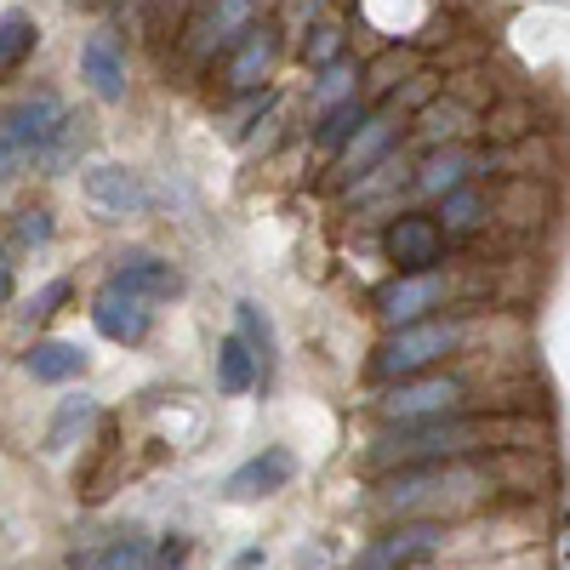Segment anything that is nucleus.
<instances>
[{"instance_id":"1","label":"nucleus","mask_w":570,"mask_h":570,"mask_svg":"<svg viewBox=\"0 0 570 570\" xmlns=\"http://www.w3.org/2000/svg\"><path fill=\"white\" fill-rule=\"evenodd\" d=\"M480 440H491V422H473V416L405 422L400 434H383L365 451V468H434V462H456L468 451H480Z\"/></svg>"},{"instance_id":"2","label":"nucleus","mask_w":570,"mask_h":570,"mask_svg":"<svg viewBox=\"0 0 570 570\" xmlns=\"http://www.w3.org/2000/svg\"><path fill=\"white\" fill-rule=\"evenodd\" d=\"M63 98L58 91H35V98H18L7 115H0V183L18 177L23 166L40 160V149L52 142L58 120H63Z\"/></svg>"},{"instance_id":"3","label":"nucleus","mask_w":570,"mask_h":570,"mask_svg":"<svg viewBox=\"0 0 570 570\" xmlns=\"http://www.w3.org/2000/svg\"><path fill=\"white\" fill-rule=\"evenodd\" d=\"M456 343H462V325H456V320H422V325L394 331V337L376 348L371 371L389 376V383H405V376H422L434 360H445Z\"/></svg>"},{"instance_id":"4","label":"nucleus","mask_w":570,"mask_h":570,"mask_svg":"<svg viewBox=\"0 0 570 570\" xmlns=\"http://www.w3.org/2000/svg\"><path fill=\"white\" fill-rule=\"evenodd\" d=\"M462 376H440V371H428V376H405V383H394L389 394H383V411L389 422H434V416H456V405H462Z\"/></svg>"},{"instance_id":"5","label":"nucleus","mask_w":570,"mask_h":570,"mask_svg":"<svg viewBox=\"0 0 570 570\" xmlns=\"http://www.w3.org/2000/svg\"><path fill=\"white\" fill-rule=\"evenodd\" d=\"M86 206L98 212L104 223H120V217H142L155 206L149 195V183H142V171L131 166H115V160H98V166H86Z\"/></svg>"},{"instance_id":"6","label":"nucleus","mask_w":570,"mask_h":570,"mask_svg":"<svg viewBox=\"0 0 570 570\" xmlns=\"http://www.w3.org/2000/svg\"><path fill=\"white\" fill-rule=\"evenodd\" d=\"M440 548H445V525L422 519V525H400V531H389V537H376V542L354 559V570H411V564H422V559H434Z\"/></svg>"},{"instance_id":"7","label":"nucleus","mask_w":570,"mask_h":570,"mask_svg":"<svg viewBox=\"0 0 570 570\" xmlns=\"http://www.w3.org/2000/svg\"><path fill=\"white\" fill-rule=\"evenodd\" d=\"M440 303H445V274H440V268H428V274H400V279H389L383 292H376V314H383L394 331L422 325L428 308H440Z\"/></svg>"},{"instance_id":"8","label":"nucleus","mask_w":570,"mask_h":570,"mask_svg":"<svg viewBox=\"0 0 570 570\" xmlns=\"http://www.w3.org/2000/svg\"><path fill=\"white\" fill-rule=\"evenodd\" d=\"M445 252V234H440V217H422V212H405L394 217L389 228V257L400 274H428Z\"/></svg>"},{"instance_id":"9","label":"nucleus","mask_w":570,"mask_h":570,"mask_svg":"<svg viewBox=\"0 0 570 570\" xmlns=\"http://www.w3.org/2000/svg\"><path fill=\"white\" fill-rule=\"evenodd\" d=\"M91 325H98L109 343L131 348V343H142V337H149L155 308L142 303V297H131V292H120V285H104V292L91 297Z\"/></svg>"},{"instance_id":"10","label":"nucleus","mask_w":570,"mask_h":570,"mask_svg":"<svg viewBox=\"0 0 570 570\" xmlns=\"http://www.w3.org/2000/svg\"><path fill=\"white\" fill-rule=\"evenodd\" d=\"M292 473H297V456L285 451V445H268L263 456H252V462H240L223 480V497L228 502H257V497H274V491H285L292 485Z\"/></svg>"},{"instance_id":"11","label":"nucleus","mask_w":570,"mask_h":570,"mask_svg":"<svg viewBox=\"0 0 570 570\" xmlns=\"http://www.w3.org/2000/svg\"><path fill=\"white\" fill-rule=\"evenodd\" d=\"M80 80L98 91L104 104L126 98V52H120L115 29H91L86 35V46H80Z\"/></svg>"},{"instance_id":"12","label":"nucleus","mask_w":570,"mask_h":570,"mask_svg":"<svg viewBox=\"0 0 570 570\" xmlns=\"http://www.w3.org/2000/svg\"><path fill=\"white\" fill-rule=\"evenodd\" d=\"M109 285H120V292H131V297H142V303H166V297H177V292H183V274H177L166 257L131 252V257H120V263H115Z\"/></svg>"},{"instance_id":"13","label":"nucleus","mask_w":570,"mask_h":570,"mask_svg":"<svg viewBox=\"0 0 570 570\" xmlns=\"http://www.w3.org/2000/svg\"><path fill=\"white\" fill-rule=\"evenodd\" d=\"M69 570H155V548H149L142 531H120L104 548L69 553Z\"/></svg>"},{"instance_id":"14","label":"nucleus","mask_w":570,"mask_h":570,"mask_svg":"<svg viewBox=\"0 0 570 570\" xmlns=\"http://www.w3.org/2000/svg\"><path fill=\"white\" fill-rule=\"evenodd\" d=\"M23 371L35 376V383H75V376L86 371V348L63 343V337H46L23 354Z\"/></svg>"},{"instance_id":"15","label":"nucleus","mask_w":570,"mask_h":570,"mask_svg":"<svg viewBox=\"0 0 570 570\" xmlns=\"http://www.w3.org/2000/svg\"><path fill=\"white\" fill-rule=\"evenodd\" d=\"M473 166H480V160H473L468 149H434V155H428L422 166H416V188H422V195H456V188L473 177Z\"/></svg>"},{"instance_id":"16","label":"nucleus","mask_w":570,"mask_h":570,"mask_svg":"<svg viewBox=\"0 0 570 570\" xmlns=\"http://www.w3.org/2000/svg\"><path fill=\"white\" fill-rule=\"evenodd\" d=\"M394 137H400V126L389 120V115H376V120H365L354 137H348V149H343V166L354 171V177H365L376 160H389V149H394Z\"/></svg>"},{"instance_id":"17","label":"nucleus","mask_w":570,"mask_h":570,"mask_svg":"<svg viewBox=\"0 0 570 570\" xmlns=\"http://www.w3.org/2000/svg\"><path fill=\"white\" fill-rule=\"evenodd\" d=\"M274 58H279V40H274V29H246V46H240V58L228 63V86L234 91H246V86H257L268 69H274Z\"/></svg>"},{"instance_id":"18","label":"nucleus","mask_w":570,"mask_h":570,"mask_svg":"<svg viewBox=\"0 0 570 570\" xmlns=\"http://www.w3.org/2000/svg\"><path fill=\"white\" fill-rule=\"evenodd\" d=\"M86 142H91V120H86V115H63V120H58V131H52V142L40 149V166H46V177L69 171V166L86 155Z\"/></svg>"},{"instance_id":"19","label":"nucleus","mask_w":570,"mask_h":570,"mask_svg":"<svg viewBox=\"0 0 570 570\" xmlns=\"http://www.w3.org/2000/svg\"><path fill=\"white\" fill-rule=\"evenodd\" d=\"M257 354L240 343V337H223L217 343V389L223 394H246V389H257Z\"/></svg>"},{"instance_id":"20","label":"nucleus","mask_w":570,"mask_h":570,"mask_svg":"<svg viewBox=\"0 0 570 570\" xmlns=\"http://www.w3.org/2000/svg\"><path fill=\"white\" fill-rule=\"evenodd\" d=\"M35 40H40V29H35V18H29L23 7L0 12V75L18 69V63L35 52Z\"/></svg>"},{"instance_id":"21","label":"nucleus","mask_w":570,"mask_h":570,"mask_svg":"<svg viewBox=\"0 0 570 570\" xmlns=\"http://www.w3.org/2000/svg\"><path fill=\"white\" fill-rule=\"evenodd\" d=\"M234 320H240V343L257 354V371L268 376V365H274V325H268V314L257 303H240V308H234Z\"/></svg>"},{"instance_id":"22","label":"nucleus","mask_w":570,"mask_h":570,"mask_svg":"<svg viewBox=\"0 0 570 570\" xmlns=\"http://www.w3.org/2000/svg\"><path fill=\"white\" fill-rule=\"evenodd\" d=\"M365 120H371V115H365V109L348 98V104H337V109H325V115H320V131H314V142H320V149H348V137H354Z\"/></svg>"},{"instance_id":"23","label":"nucleus","mask_w":570,"mask_h":570,"mask_svg":"<svg viewBox=\"0 0 570 570\" xmlns=\"http://www.w3.org/2000/svg\"><path fill=\"white\" fill-rule=\"evenodd\" d=\"M91 411H98V400H91V394H69V400L58 405V416H52V434H46V451H69V440H75L80 428L91 422Z\"/></svg>"},{"instance_id":"24","label":"nucleus","mask_w":570,"mask_h":570,"mask_svg":"<svg viewBox=\"0 0 570 570\" xmlns=\"http://www.w3.org/2000/svg\"><path fill=\"white\" fill-rule=\"evenodd\" d=\"M440 234H468V228H480L485 223V195H473V188H456V195L440 200Z\"/></svg>"},{"instance_id":"25","label":"nucleus","mask_w":570,"mask_h":570,"mask_svg":"<svg viewBox=\"0 0 570 570\" xmlns=\"http://www.w3.org/2000/svg\"><path fill=\"white\" fill-rule=\"evenodd\" d=\"M46 240H52V212H46V206H29V212L12 217V246L35 252V246H46Z\"/></svg>"},{"instance_id":"26","label":"nucleus","mask_w":570,"mask_h":570,"mask_svg":"<svg viewBox=\"0 0 570 570\" xmlns=\"http://www.w3.org/2000/svg\"><path fill=\"white\" fill-rule=\"evenodd\" d=\"M337 104H348V69H325V80L314 91V109L325 115V109H337Z\"/></svg>"},{"instance_id":"27","label":"nucleus","mask_w":570,"mask_h":570,"mask_svg":"<svg viewBox=\"0 0 570 570\" xmlns=\"http://www.w3.org/2000/svg\"><path fill=\"white\" fill-rule=\"evenodd\" d=\"M63 297H69V279H46L40 292L29 297V314H35V320H46V314H58V303H63Z\"/></svg>"},{"instance_id":"28","label":"nucleus","mask_w":570,"mask_h":570,"mask_svg":"<svg viewBox=\"0 0 570 570\" xmlns=\"http://www.w3.org/2000/svg\"><path fill=\"white\" fill-rule=\"evenodd\" d=\"M183 553H188V548H183V542H171V537H166V548H160V553H155V570H177V564H183Z\"/></svg>"},{"instance_id":"29","label":"nucleus","mask_w":570,"mask_h":570,"mask_svg":"<svg viewBox=\"0 0 570 570\" xmlns=\"http://www.w3.org/2000/svg\"><path fill=\"white\" fill-rule=\"evenodd\" d=\"M12 297V257H7V246H0V303Z\"/></svg>"},{"instance_id":"30","label":"nucleus","mask_w":570,"mask_h":570,"mask_svg":"<svg viewBox=\"0 0 570 570\" xmlns=\"http://www.w3.org/2000/svg\"><path fill=\"white\" fill-rule=\"evenodd\" d=\"M331 52H337V35H331V29H320V40H314V58H320V63H325V58H331Z\"/></svg>"}]
</instances>
